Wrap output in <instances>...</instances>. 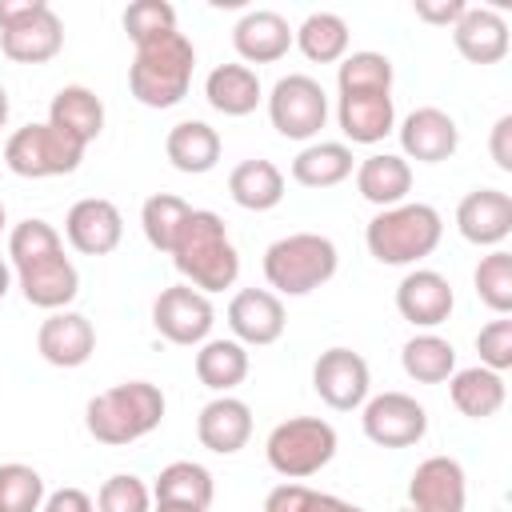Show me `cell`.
Here are the masks:
<instances>
[{
  "mask_svg": "<svg viewBox=\"0 0 512 512\" xmlns=\"http://www.w3.org/2000/svg\"><path fill=\"white\" fill-rule=\"evenodd\" d=\"M168 256H172L176 272L204 296L232 288L236 276H240V256H236V248L228 240V228L208 208H192L188 212V220H184V228H180V236H176Z\"/></svg>",
  "mask_w": 512,
  "mask_h": 512,
  "instance_id": "cell-1",
  "label": "cell"
},
{
  "mask_svg": "<svg viewBox=\"0 0 512 512\" xmlns=\"http://www.w3.org/2000/svg\"><path fill=\"white\" fill-rule=\"evenodd\" d=\"M196 68V48L184 32H164L156 40L136 44V60L128 68V88L144 108H172L188 96Z\"/></svg>",
  "mask_w": 512,
  "mask_h": 512,
  "instance_id": "cell-2",
  "label": "cell"
},
{
  "mask_svg": "<svg viewBox=\"0 0 512 512\" xmlns=\"http://www.w3.org/2000/svg\"><path fill=\"white\" fill-rule=\"evenodd\" d=\"M160 420H164V392L148 380L116 384V388L92 396L84 408V424H88L92 440H100L108 448L148 436L152 428H160Z\"/></svg>",
  "mask_w": 512,
  "mask_h": 512,
  "instance_id": "cell-3",
  "label": "cell"
},
{
  "mask_svg": "<svg viewBox=\"0 0 512 512\" xmlns=\"http://www.w3.org/2000/svg\"><path fill=\"white\" fill-rule=\"evenodd\" d=\"M444 236V220L432 204H396V208H380L368 228H364V244L372 252V260L380 264H416L424 256L436 252Z\"/></svg>",
  "mask_w": 512,
  "mask_h": 512,
  "instance_id": "cell-4",
  "label": "cell"
},
{
  "mask_svg": "<svg viewBox=\"0 0 512 512\" xmlns=\"http://www.w3.org/2000/svg\"><path fill=\"white\" fill-rule=\"evenodd\" d=\"M340 252L320 232H292L268 244L264 252V280L276 296H308L336 276Z\"/></svg>",
  "mask_w": 512,
  "mask_h": 512,
  "instance_id": "cell-5",
  "label": "cell"
},
{
  "mask_svg": "<svg viewBox=\"0 0 512 512\" xmlns=\"http://www.w3.org/2000/svg\"><path fill=\"white\" fill-rule=\"evenodd\" d=\"M264 456L284 480H308L336 456V428L320 416H292L268 432Z\"/></svg>",
  "mask_w": 512,
  "mask_h": 512,
  "instance_id": "cell-6",
  "label": "cell"
},
{
  "mask_svg": "<svg viewBox=\"0 0 512 512\" xmlns=\"http://www.w3.org/2000/svg\"><path fill=\"white\" fill-rule=\"evenodd\" d=\"M84 160V144H76L68 132L44 124H24L8 136L4 144V164L24 176V180H48V176H68Z\"/></svg>",
  "mask_w": 512,
  "mask_h": 512,
  "instance_id": "cell-7",
  "label": "cell"
},
{
  "mask_svg": "<svg viewBox=\"0 0 512 512\" xmlns=\"http://www.w3.org/2000/svg\"><path fill=\"white\" fill-rule=\"evenodd\" d=\"M268 120L284 140H312L328 120V96L320 80L304 72L280 76L268 92Z\"/></svg>",
  "mask_w": 512,
  "mask_h": 512,
  "instance_id": "cell-8",
  "label": "cell"
},
{
  "mask_svg": "<svg viewBox=\"0 0 512 512\" xmlns=\"http://www.w3.org/2000/svg\"><path fill=\"white\" fill-rule=\"evenodd\" d=\"M152 324L156 332L168 340V344H180V348H196L208 340L212 324H216V312H212V300L204 292H196L192 284H172L156 296L152 304Z\"/></svg>",
  "mask_w": 512,
  "mask_h": 512,
  "instance_id": "cell-9",
  "label": "cell"
},
{
  "mask_svg": "<svg viewBox=\"0 0 512 512\" xmlns=\"http://www.w3.org/2000/svg\"><path fill=\"white\" fill-rule=\"evenodd\" d=\"M360 424H364V436L380 448H412L428 432V412L408 392H380L364 400Z\"/></svg>",
  "mask_w": 512,
  "mask_h": 512,
  "instance_id": "cell-10",
  "label": "cell"
},
{
  "mask_svg": "<svg viewBox=\"0 0 512 512\" xmlns=\"http://www.w3.org/2000/svg\"><path fill=\"white\" fill-rule=\"evenodd\" d=\"M312 388L316 396L336 408V412H352V408H364L368 400V388H372V372H368V360L352 348H328L316 356L312 364Z\"/></svg>",
  "mask_w": 512,
  "mask_h": 512,
  "instance_id": "cell-11",
  "label": "cell"
},
{
  "mask_svg": "<svg viewBox=\"0 0 512 512\" xmlns=\"http://www.w3.org/2000/svg\"><path fill=\"white\" fill-rule=\"evenodd\" d=\"M412 512H464L468 504V476L452 456H428L416 464L408 480Z\"/></svg>",
  "mask_w": 512,
  "mask_h": 512,
  "instance_id": "cell-12",
  "label": "cell"
},
{
  "mask_svg": "<svg viewBox=\"0 0 512 512\" xmlns=\"http://www.w3.org/2000/svg\"><path fill=\"white\" fill-rule=\"evenodd\" d=\"M64 236H68V244H72L76 252H84V256H108V252H116V244H120V236H124V216H120V208H116L112 200H104V196H84V200H76V204L68 208V216H64Z\"/></svg>",
  "mask_w": 512,
  "mask_h": 512,
  "instance_id": "cell-13",
  "label": "cell"
},
{
  "mask_svg": "<svg viewBox=\"0 0 512 512\" xmlns=\"http://www.w3.org/2000/svg\"><path fill=\"white\" fill-rule=\"evenodd\" d=\"M456 296L448 276H440L436 268H412L400 284H396V312L416 324V328H436L452 316Z\"/></svg>",
  "mask_w": 512,
  "mask_h": 512,
  "instance_id": "cell-14",
  "label": "cell"
},
{
  "mask_svg": "<svg viewBox=\"0 0 512 512\" xmlns=\"http://www.w3.org/2000/svg\"><path fill=\"white\" fill-rule=\"evenodd\" d=\"M284 324H288L284 304H280V296L268 292V288H244V292H236L232 304H228L232 340H240L244 348H248V344H256V348L276 344V340L284 336Z\"/></svg>",
  "mask_w": 512,
  "mask_h": 512,
  "instance_id": "cell-15",
  "label": "cell"
},
{
  "mask_svg": "<svg viewBox=\"0 0 512 512\" xmlns=\"http://www.w3.org/2000/svg\"><path fill=\"white\" fill-rule=\"evenodd\" d=\"M456 228L476 248H496L512 232V196L500 188H476L456 208Z\"/></svg>",
  "mask_w": 512,
  "mask_h": 512,
  "instance_id": "cell-16",
  "label": "cell"
},
{
  "mask_svg": "<svg viewBox=\"0 0 512 512\" xmlns=\"http://www.w3.org/2000/svg\"><path fill=\"white\" fill-rule=\"evenodd\" d=\"M36 352L52 364V368H80L92 352H96V328L88 316L80 312H52L40 332H36Z\"/></svg>",
  "mask_w": 512,
  "mask_h": 512,
  "instance_id": "cell-17",
  "label": "cell"
},
{
  "mask_svg": "<svg viewBox=\"0 0 512 512\" xmlns=\"http://www.w3.org/2000/svg\"><path fill=\"white\" fill-rule=\"evenodd\" d=\"M400 148L404 160L440 164L460 148V128L444 108H416L400 124Z\"/></svg>",
  "mask_w": 512,
  "mask_h": 512,
  "instance_id": "cell-18",
  "label": "cell"
},
{
  "mask_svg": "<svg viewBox=\"0 0 512 512\" xmlns=\"http://www.w3.org/2000/svg\"><path fill=\"white\" fill-rule=\"evenodd\" d=\"M16 284L24 292V300L32 308H44V312H60L76 300L80 292V272L76 264L60 252V256H48L40 264H28V268H16Z\"/></svg>",
  "mask_w": 512,
  "mask_h": 512,
  "instance_id": "cell-19",
  "label": "cell"
},
{
  "mask_svg": "<svg viewBox=\"0 0 512 512\" xmlns=\"http://www.w3.org/2000/svg\"><path fill=\"white\" fill-rule=\"evenodd\" d=\"M232 48L248 64H272L292 48V24L272 8H252L232 28Z\"/></svg>",
  "mask_w": 512,
  "mask_h": 512,
  "instance_id": "cell-20",
  "label": "cell"
},
{
  "mask_svg": "<svg viewBox=\"0 0 512 512\" xmlns=\"http://www.w3.org/2000/svg\"><path fill=\"white\" fill-rule=\"evenodd\" d=\"M196 436H200V444H204L208 452L232 456V452H240V448L248 444V436H252V408H248L244 400H236V396H216V400H208V404L200 408V416H196Z\"/></svg>",
  "mask_w": 512,
  "mask_h": 512,
  "instance_id": "cell-21",
  "label": "cell"
},
{
  "mask_svg": "<svg viewBox=\"0 0 512 512\" xmlns=\"http://www.w3.org/2000/svg\"><path fill=\"white\" fill-rule=\"evenodd\" d=\"M452 44L468 64H496L508 56V24L492 8H464L452 24Z\"/></svg>",
  "mask_w": 512,
  "mask_h": 512,
  "instance_id": "cell-22",
  "label": "cell"
},
{
  "mask_svg": "<svg viewBox=\"0 0 512 512\" xmlns=\"http://www.w3.org/2000/svg\"><path fill=\"white\" fill-rule=\"evenodd\" d=\"M356 192L376 208H396L412 192V168L396 152H376L356 164Z\"/></svg>",
  "mask_w": 512,
  "mask_h": 512,
  "instance_id": "cell-23",
  "label": "cell"
},
{
  "mask_svg": "<svg viewBox=\"0 0 512 512\" xmlns=\"http://www.w3.org/2000/svg\"><path fill=\"white\" fill-rule=\"evenodd\" d=\"M48 124L60 128V132H68L76 144L88 148V144L104 132V104H100V96H96L92 88L68 84V88H60V92L52 96V104H48Z\"/></svg>",
  "mask_w": 512,
  "mask_h": 512,
  "instance_id": "cell-24",
  "label": "cell"
},
{
  "mask_svg": "<svg viewBox=\"0 0 512 512\" xmlns=\"http://www.w3.org/2000/svg\"><path fill=\"white\" fill-rule=\"evenodd\" d=\"M0 48L16 64H48L64 48V24L52 8H44L32 20H24L20 28L0 32Z\"/></svg>",
  "mask_w": 512,
  "mask_h": 512,
  "instance_id": "cell-25",
  "label": "cell"
},
{
  "mask_svg": "<svg viewBox=\"0 0 512 512\" xmlns=\"http://www.w3.org/2000/svg\"><path fill=\"white\" fill-rule=\"evenodd\" d=\"M336 120L352 144H380L396 128V108H392V96H384V92L340 96Z\"/></svg>",
  "mask_w": 512,
  "mask_h": 512,
  "instance_id": "cell-26",
  "label": "cell"
},
{
  "mask_svg": "<svg viewBox=\"0 0 512 512\" xmlns=\"http://www.w3.org/2000/svg\"><path fill=\"white\" fill-rule=\"evenodd\" d=\"M164 156L172 160L176 172H188V176L212 172L220 160V132L204 120H180L164 136Z\"/></svg>",
  "mask_w": 512,
  "mask_h": 512,
  "instance_id": "cell-27",
  "label": "cell"
},
{
  "mask_svg": "<svg viewBox=\"0 0 512 512\" xmlns=\"http://www.w3.org/2000/svg\"><path fill=\"white\" fill-rule=\"evenodd\" d=\"M448 396H452V404H456L460 416L488 420V416H496L504 408L508 388H504V376L500 372L476 364V368H460V372L448 376Z\"/></svg>",
  "mask_w": 512,
  "mask_h": 512,
  "instance_id": "cell-28",
  "label": "cell"
},
{
  "mask_svg": "<svg viewBox=\"0 0 512 512\" xmlns=\"http://www.w3.org/2000/svg\"><path fill=\"white\" fill-rule=\"evenodd\" d=\"M204 96L224 116H248V112H256L264 88L248 64H216L204 80Z\"/></svg>",
  "mask_w": 512,
  "mask_h": 512,
  "instance_id": "cell-29",
  "label": "cell"
},
{
  "mask_svg": "<svg viewBox=\"0 0 512 512\" xmlns=\"http://www.w3.org/2000/svg\"><path fill=\"white\" fill-rule=\"evenodd\" d=\"M352 148L340 140H320L296 152L292 160V180L304 188H336L352 176Z\"/></svg>",
  "mask_w": 512,
  "mask_h": 512,
  "instance_id": "cell-30",
  "label": "cell"
},
{
  "mask_svg": "<svg viewBox=\"0 0 512 512\" xmlns=\"http://www.w3.org/2000/svg\"><path fill=\"white\" fill-rule=\"evenodd\" d=\"M228 192L248 212H268L284 200V172L272 160H244L228 176Z\"/></svg>",
  "mask_w": 512,
  "mask_h": 512,
  "instance_id": "cell-31",
  "label": "cell"
},
{
  "mask_svg": "<svg viewBox=\"0 0 512 512\" xmlns=\"http://www.w3.org/2000/svg\"><path fill=\"white\" fill-rule=\"evenodd\" d=\"M212 472L196 460H172L160 468L156 484H152V500L156 504H192V508H208L212 504Z\"/></svg>",
  "mask_w": 512,
  "mask_h": 512,
  "instance_id": "cell-32",
  "label": "cell"
},
{
  "mask_svg": "<svg viewBox=\"0 0 512 512\" xmlns=\"http://www.w3.org/2000/svg\"><path fill=\"white\" fill-rule=\"evenodd\" d=\"M248 376V348L240 340H204L196 352V380L228 396Z\"/></svg>",
  "mask_w": 512,
  "mask_h": 512,
  "instance_id": "cell-33",
  "label": "cell"
},
{
  "mask_svg": "<svg viewBox=\"0 0 512 512\" xmlns=\"http://www.w3.org/2000/svg\"><path fill=\"white\" fill-rule=\"evenodd\" d=\"M400 364L416 384H444L456 372V348H452V340H444L436 332H420L404 344Z\"/></svg>",
  "mask_w": 512,
  "mask_h": 512,
  "instance_id": "cell-34",
  "label": "cell"
},
{
  "mask_svg": "<svg viewBox=\"0 0 512 512\" xmlns=\"http://www.w3.org/2000/svg\"><path fill=\"white\" fill-rule=\"evenodd\" d=\"M292 44H300V52L316 64H336L348 52V24L336 12H312L300 28H292Z\"/></svg>",
  "mask_w": 512,
  "mask_h": 512,
  "instance_id": "cell-35",
  "label": "cell"
},
{
  "mask_svg": "<svg viewBox=\"0 0 512 512\" xmlns=\"http://www.w3.org/2000/svg\"><path fill=\"white\" fill-rule=\"evenodd\" d=\"M336 88L340 96H364V92L392 96V60L384 52H352L340 60Z\"/></svg>",
  "mask_w": 512,
  "mask_h": 512,
  "instance_id": "cell-36",
  "label": "cell"
},
{
  "mask_svg": "<svg viewBox=\"0 0 512 512\" xmlns=\"http://www.w3.org/2000/svg\"><path fill=\"white\" fill-rule=\"evenodd\" d=\"M188 212H192V204L180 200V196H172V192L148 196L144 208H140V228H144L148 244H152L156 252H172V244H176V236H180Z\"/></svg>",
  "mask_w": 512,
  "mask_h": 512,
  "instance_id": "cell-37",
  "label": "cell"
},
{
  "mask_svg": "<svg viewBox=\"0 0 512 512\" xmlns=\"http://www.w3.org/2000/svg\"><path fill=\"white\" fill-rule=\"evenodd\" d=\"M60 252H64L60 232H56L48 220H40V216H28V220H20V224L8 232V256H12L16 268L40 264V260L60 256Z\"/></svg>",
  "mask_w": 512,
  "mask_h": 512,
  "instance_id": "cell-38",
  "label": "cell"
},
{
  "mask_svg": "<svg viewBox=\"0 0 512 512\" xmlns=\"http://www.w3.org/2000/svg\"><path fill=\"white\" fill-rule=\"evenodd\" d=\"M472 284H476V296L496 316H508L512 312V252L492 248L488 256H480V264L472 272Z\"/></svg>",
  "mask_w": 512,
  "mask_h": 512,
  "instance_id": "cell-39",
  "label": "cell"
},
{
  "mask_svg": "<svg viewBox=\"0 0 512 512\" xmlns=\"http://www.w3.org/2000/svg\"><path fill=\"white\" fill-rule=\"evenodd\" d=\"M264 512H364V508L292 480V484H276L264 496Z\"/></svg>",
  "mask_w": 512,
  "mask_h": 512,
  "instance_id": "cell-40",
  "label": "cell"
},
{
  "mask_svg": "<svg viewBox=\"0 0 512 512\" xmlns=\"http://www.w3.org/2000/svg\"><path fill=\"white\" fill-rule=\"evenodd\" d=\"M44 476L32 464H0V508L4 512H40Z\"/></svg>",
  "mask_w": 512,
  "mask_h": 512,
  "instance_id": "cell-41",
  "label": "cell"
},
{
  "mask_svg": "<svg viewBox=\"0 0 512 512\" xmlns=\"http://www.w3.org/2000/svg\"><path fill=\"white\" fill-rule=\"evenodd\" d=\"M124 32L132 44L156 40L164 32H176V8L164 0H136L124 8Z\"/></svg>",
  "mask_w": 512,
  "mask_h": 512,
  "instance_id": "cell-42",
  "label": "cell"
},
{
  "mask_svg": "<svg viewBox=\"0 0 512 512\" xmlns=\"http://www.w3.org/2000/svg\"><path fill=\"white\" fill-rule=\"evenodd\" d=\"M96 512H152V488L140 476H108L96 492Z\"/></svg>",
  "mask_w": 512,
  "mask_h": 512,
  "instance_id": "cell-43",
  "label": "cell"
},
{
  "mask_svg": "<svg viewBox=\"0 0 512 512\" xmlns=\"http://www.w3.org/2000/svg\"><path fill=\"white\" fill-rule=\"evenodd\" d=\"M476 352H480V364L484 368H492V372L504 376V368H512V320L500 316V320L484 324L480 336H476Z\"/></svg>",
  "mask_w": 512,
  "mask_h": 512,
  "instance_id": "cell-44",
  "label": "cell"
},
{
  "mask_svg": "<svg viewBox=\"0 0 512 512\" xmlns=\"http://www.w3.org/2000/svg\"><path fill=\"white\" fill-rule=\"evenodd\" d=\"M40 512H96V504L84 488H56V492L44 496Z\"/></svg>",
  "mask_w": 512,
  "mask_h": 512,
  "instance_id": "cell-45",
  "label": "cell"
},
{
  "mask_svg": "<svg viewBox=\"0 0 512 512\" xmlns=\"http://www.w3.org/2000/svg\"><path fill=\"white\" fill-rule=\"evenodd\" d=\"M488 152H492V160H496L500 172H512V116H500V120L492 124Z\"/></svg>",
  "mask_w": 512,
  "mask_h": 512,
  "instance_id": "cell-46",
  "label": "cell"
},
{
  "mask_svg": "<svg viewBox=\"0 0 512 512\" xmlns=\"http://www.w3.org/2000/svg\"><path fill=\"white\" fill-rule=\"evenodd\" d=\"M44 0H0V32L20 28L24 20H32L36 12H44Z\"/></svg>",
  "mask_w": 512,
  "mask_h": 512,
  "instance_id": "cell-47",
  "label": "cell"
},
{
  "mask_svg": "<svg viewBox=\"0 0 512 512\" xmlns=\"http://www.w3.org/2000/svg\"><path fill=\"white\" fill-rule=\"evenodd\" d=\"M464 8H468L464 0H440V4L416 0V16H420V20H428V24H456Z\"/></svg>",
  "mask_w": 512,
  "mask_h": 512,
  "instance_id": "cell-48",
  "label": "cell"
},
{
  "mask_svg": "<svg viewBox=\"0 0 512 512\" xmlns=\"http://www.w3.org/2000/svg\"><path fill=\"white\" fill-rule=\"evenodd\" d=\"M152 512H208V508H192V504H156Z\"/></svg>",
  "mask_w": 512,
  "mask_h": 512,
  "instance_id": "cell-49",
  "label": "cell"
},
{
  "mask_svg": "<svg viewBox=\"0 0 512 512\" xmlns=\"http://www.w3.org/2000/svg\"><path fill=\"white\" fill-rule=\"evenodd\" d=\"M8 288H12V268H8L4 260H0V300L8 296Z\"/></svg>",
  "mask_w": 512,
  "mask_h": 512,
  "instance_id": "cell-50",
  "label": "cell"
},
{
  "mask_svg": "<svg viewBox=\"0 0 512 512\" xmlns=\"http://www.w3.org/2000/svg\"><path fill=\"white\" fill-rule=\"evenodd\" d=\"M8 124V92H4V84H0V128Z\"/></svg>",
  "mask_w": 512,
  "mask_h": 512,
  "instance_id": "cell-51",
  "label": "cell"
},
{
  "mask_svg": "<svg viewBox=\"0 0 512 512\" xmlns=\"http://www.w3.org/2000/svg\"><path fill=\"white\" fill-rule=\"evenodd\" d=\"M4 224H8V216H4V200H0V232H4Z\"/></svg>",
  "mask_w": 512,
  "mask_h": 512,
  "instance_id": "cell-52",
  "label": "cell"
},
{
  "mask_svg": "<svg viewBox=\"0 0 512 512\" xmlns=\"http://www.w3.org/2000/svg\"><path fill=\"white\" fill-rule=\"evenodd\" d=\"M400 512H412V508H400Z\"/></svg>",
  "mask_w": 512,
  "mask_h": 512,
  "instance_id": "cell-53",
  "label": "cell"
},
{
  "mask_svg": "<svg viewBox=\"0 0 512 512\" xmlns=\"http://www.w3.org/2000/svg\"><path fill=\"white\" fill-rule=\"evenodd\" d=\"M0 512H4V508H0Z\"/></svg>",
  "mask_w": 512,
  "mask_h": 512,
  "instance_id": "cell-54",
  "label": "cell"
}]
</instances>
